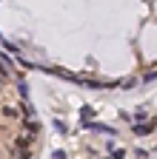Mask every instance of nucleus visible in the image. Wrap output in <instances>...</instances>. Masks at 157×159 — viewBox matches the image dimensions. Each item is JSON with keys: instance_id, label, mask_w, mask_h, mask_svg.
<instances>
[{"instance_id": "obj_3", "label": "nucleus", "mask_w": 157, "mask_h": 159, "mask_svg": "<svg viewBox=\"0 0 157 159\" xmlns=\"http://www.w3.org/2000/svg\"><path fill=\"white\" fill-rule=\"evenodd\" d=\"M80 116H83V122H91V116H94V108H91V105H83V108H80Z\"/></svg>"}, {"instance_id": "obj_1", "label": "nucleus", "mask_w": 157, "mask_h": 159, "mask_svg": "<svg viewBox=\"0 0 157 159\" xmlns=\"http://www.w3.org/2000/svg\"><path fill=\"white\" fill-rule=\"evenodd\" d=\"M83 128H89V131H100V134L114 136V128H111V125H103V122H83Z\"/></svg>"}, {"instance_id": "obj_2", "label": "nucleus", "mask_w": 157, "mask_h": 159, "mask_svg": "<svg viewBox=\"0 0 157 159\" xmlns=\"http://www.w3.org/2000/svg\"><path fill=\"white\" fill-rule=\"evenodd\" d=\"M151 131H154V122H151V119H149V122H143V125H134V134H137V136L151 134Z\"/></svg>"}, {"instance_id": "obj_6", "label": "nucleus", "mask_w": 157, "mask_h": 159, "mask_svg": "<svg viewBox=\"0 0 157 159\" xmlns=\"http://www.w3.org/2000/svg\"><path fill=\"white\" fill-rule=\"evenodd\" d=\"M0 43H3V46H6V48H9L12 54H17V46H14V43H9V40H6L3 34H0Z\"/></svg>"}, {"instance_id": "obj_7", "label": "nucleus", "mask_w": 157, "mask_h": 159, "mask_svg": "<svg viewBox=\"0 0 157 159\" xmlns=\"http://www.w3.org/2000/svg\"><path fill=\"white\" fill-rule=\"evenodd\" d=\"M52 159H69V153H66V151H54Z\"/></svg>"}, {"instance_id": "obj_4", "label": "nucleus", "mask_w": 157, "mask_h": 159, "mask_svg": "<svg viewBox=\"0 0 157 159\" xmlns=\"http://www.w3.org/2000/svg\"><path fill=\"white\" fill-rule=\"evenodd\" d=\"M146 116H149V114H146V108H140V111H137V114L131 116V122H137V125H143V122H149Z\"/></svg>"}, {"instance_id": "obj_5", "label": "nucleus", "mask_w": 157, "mask_h": 159, "mask_svg": "<svg viewBox=\"0 0 157 159\" xmlns=\"http://www.w3.org/2000/svg\"><path fill=\"white\" fill-rule=\"evenodd\" d=\"M52 125H54L57 131H60V134H66V131H69V125L63 122V119H54V122H52Z\"/></svg>"}]
</instances>
